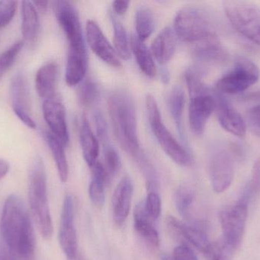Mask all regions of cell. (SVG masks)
<instances>
[{
  "instance_id": "16",
  "label": "cell",
  "mask_w": 260,
  "mask_h": 260,
  "mask_svg": "<svg viewBox=\"0 0 260 260\" xmlns=\"http://www.w3.org/2000/svg\"><path fill=\"white\" fill-rule=\"evenodd\" d=\"M43 113L52 134L57 137L64 146L67 145L69 142L68 128L66 110L62 102L56 97L44 100Z\"/></svg>"
},
{
  "instance_id": "30",
  "label": "cell",
  "mask_w": 260,
  "mask_h": 260,
  "mask_svg": "<svg viewBox=\"0 0 260 260\" xmlns=\"http://www.w3.org/2000/svg\"><path fill=\"white\" fill-rule=\"evenodd\" d=\"M114 28V50L117 56L121 59L128 61L131 57L130 51V40L128 38L127 32L123 24L117 19L113 14L111 16Z\"/></svg>"
},
{
  "instance_id": "3",
  "label": "cell",
  "mask_w": 260,
  "mask_h": 260,
  "mask_svg": "<svg viewBox=\"0 0 260 260\" xmlns=\"http://www.w3.org/2000/svg\"><path fill=\"white\" fill-rule=\"evenodd\" d=\"M29 206L34 221L46 240L53 235V227L47 198V182L45 166L41 157L32 163L29 174Z\"/></svg>"
},
{
  "instance_id": "38",
  "label": "cell",
  "mask_w": 260,
  "mask_h": 260,
  "mask_svg": "<svg viewBox=\"0 0 260 260\" xmlns=\"http://www.w3.org/2000/svg\"><path fill=\"white\" fill-rule=\"evenodd\" d=\"M17 1L3 0L0 1V29L3 28L10 23L15 14Z\"/></svg>"
},
{
  "instance_id": "22",
  "label": "cell",
  "mask_w": 260,
  "mask_h": 260,
  "mask_svg": "<svg viewBox=\"0 0 260 260\" xmlns=\"http://www.w3.org/2000/svg\"><path fill=\"white\" fill-rule=\"evenodd\" d=\"M135 228L139 235L154 247L159 246V236L157 230L152 224V221L145 212L144 201L136 206L134 211Z\"/></svg>"
},
{
  "instance_id": "26",
  "label": "cell",
  "mask_w": 260,
  "mask_h": 260,
  "mask_svg": "<svg viewBox=\"0 0 260 260\" xmlns=\"http://www.w3.org/2000/svg\"><path fill=\"white\" fill-rule=\"evenodd\" d=\"M130 47L141 71L148 77L155 76L156 67L152 54L144 41H141L136 35H133L130 38Z\"/></svg>"
},
{
  "instance_id": "45",
  "label": "cell",
  "mask_w": 260,
  "mask_h": 260,
  "mask_svg": "<svg viewBox=\"0 0 260 260\" xmlns=\"http://www.w3.org/2000/svg\"><path fill=\"white\" fill-rule=\"evenodd\" d=\"M9 168H10V166H9V163L6 160L0 159V180L4 178L7 175L9 171Z\"/></svg>"
},
{
  "instance_id": "8",
  "label": "cell",
  "mask_w": 260,
  "mask_h": 260,
  "mask_svg": "<svg viewBox=\"0 0 260 260\" xmlns=\"http://www.w3.org/2000/svg\"><path fill=\"white\" fill-rule=\"evenodd\" d=\"M258 66L246 56H238L233 70L218 79L215 91L221 94H237L250 88L259 80Z\"/></svg>"
},
{
  "instance_id": "7",
  "label": "cell",
  "mask_w": 260,
  "mask_h": 260,
  "mask_svg": "<svg viewBox=\"0 0 260 260\" xmlns=\"http://www.w3.org/2000/svg\"><path fill=\"white\" fill-rule=\"evenodd\" d=\"M224 9L234 28L260 47V7L245 1H226Z\"/></svg>"
},
{
  "instance_id": "13",
  "label": "cell",
  "mask_w": 260,
  "mask_h": 260,
  "mask_svg": "<svg viewBox=\"0 0 260 260\" xmlns=\"http://www.w3.org/2000/svg\"><path fill=\"white\" fill-rule=\"evenodd\" d=\"M217 118L221 126L235 137L243 138L247 134V124L235 107L218 92H214Z\"/></svg>"
},
{
  "instance_id": "43",
  "label": "cell",
  "mask_w": 260,
  "mask_h": 260,
  "mask_svg": "<svg viewBox=\"0 0 260 260\" xmlns=\"http://www.w3.org/2000/svg\"><path fill=\"white\" fill-rule=\"evenodd\" d=\"M229 251V250L224 244L221 247V246H216V247L212 246V251L208 256L210 258V260H229L226 253Z\"/></svg>"
},
{
  "instance_id": "9",
  "label": "cell",
  "mask_w": 260,
  "mask_h": 260,
  "mask_svg": "<svg viewBox=\"0 0 260 260\" xmlns=\"http://www.w3.org/2000/svg\"><path fill=\"white\" fill-rule=\"evenodd\" d=\"M248 215L247 201H241L220 214L224 245L229 251H235L241 246Z\"/></svg>"
},
{
  "instance_id": "24",
  "label": "cell",
  "mask_w": 260,
  "mask_h": 260,
  "mask_svg": "<svg viewBox=\"0 0 260 260\" xmlns=\"http://www.w3.org/2000/svg\"><path fill=\"white\" fill-rule=\"evenodd\" d=\"M88 56L86 51L69 52L66 68V82L70 86L80 83L86 74Z\"/></svg>"
},
{
  "instance_id": "18",
  "label": "cell",
  "mask_w": 260,
  "mask_h": 260,
  "mask_svg": "<svg viewBox=\"0 0 260 260\" xmlns=\"http://www.w3.org/2000/svg\"><path fill=\"white\" fill-rule=\"evenodd\" d=\"M133 193L131 180L128 177H123L112 197L113 218L117 225H122L129 215Z\"/></svg>"
},
{
  "instance_id": "15",
  "label": "cell",
  "mask_w": 260,
  "mask_h": 260,
  "mask_svg": "<svg viewBox=\"0 0 260 260\" xmlns=\"http://www.w3.org/2000/svg\"><path fill=\"white\" fill-rule=\"evenodd\" d=\"M86 35L90 47L100 59L111 67L121 66L114 47L104 35L99 24L93 20L87 21Z\"/></svg>"
},
{
  "instance_id": "31",
  "label": "cell",
  "mask_w": 260,
  "mask_h": 260,
  "mask_svg": "<svg viewBox=\"0 0 260 260\" xmlns=\"http://www.w3.org/2000/svg\"><path fill=\"white\" fill-rule=\"evenodd\" d=\"M154 28V17L152 11L148 6H142L138 8L136 12V36L145 41L148 39Z\"/></svg>"
},
{
  "instance_id": "32",
  "label": "cell",
  "mask_w": 260,
  "mask_h": 260,
  "mask_svg": "<svg viewBox=\"0 0 260 260\" xmlns=\"http://www.w3.org/2000/svg\"><path fill=\"white\" fill-rule=\"evenodd\" d=\"M133 158L136 160L139 169L145 177L148 190L149 192H157V189H158V177H157L155 168L153 166L151 162L148 160L147 156L142 151Z\"/></svg>"
},
{
  "instance_id": "29",
  "label": "cell",
  "mask_w": 260,
  "mask_h": 260,
  "mask_svg": "<svg viewBox=\"0 0 260 260\" xmlns=\"http://www.w3.org/2000/svg\"><path fill=\"white\" fill-rule=\"evenodd\" d=\"M184 106L185 95L183 90L180 86L174 87L168 99V107L181 138L184 137L183 127Z\"/></svg>"
},
{
  "instance_id": "23",
  "label": "cell",
  "mask_w": 260,
  "mask_h": 260,
  "mask_svg": "<svg viewBox=\"0 0 260 260\" xmlns=\"http://www.w3.org/2000/svg\"><path fill=\"white\" fill-rule=\"evenodd\" d=\"M79 140H80L84 159L87 164L91 168L98 162V157L99 155V140L93 134L92 130L85 115L82 117Z\"/></svg>"
},
{
  "instance_id": "17",
  "label": "cell",
  "mask_w": 260,
  "mask_h": 260,
  "mask_svg": "<svg viewBox=\"0 0 260 260\" xmlns=\"http://www.w3.org/2000/svg\"><path fill=\"white\" fill-rule=\"evenodd\" d=\"M167 222L170 230L176 235V236L180 237L185 241H188L189 244H192L197 250L206 256L210 254L212 245L204 232L183 224L172 216L168 217Z\"/></svg>"
},
{
  "instance_id": "12",
  "label": "cell",
  "mask_w": 260,
  "mask_h": 260,
  "mask_svg": "<svg viewBox=\"0 0 260 260\" xmlns=\"http://www.w3.org/2000/svg\"><path fill=\"white\" fill-rule=\"evenodd\" d=\"M209 166L213 190L217 193L225 192L235 177V163L230 153L224 149L214 151Z\"/></svg>"
},
{
  "instance_id": "42",
  "label": "cell",
  "mask_w": 260,
  "mask_h": 260,
  "mask_svg": "<svg viewBox=\"0 0 260 260\" xmlns=\"http://www.w3.org/2000/svg\"><path fill=\"white\" fill-rule=\"evenodd\" d=\"M250 186L253 191L260 193V159L253 165Z\"/></svg>"
},
{
  "instance_id": "19",
  "label": "cell",
  "mask_w": 260,
  "mask_h": 260,
  "mask_svg": "<svg viewBox=\"0 0 260 260\" xmlns=\"http://www.w3.org/2000/svg\"><path fill=\"white\" fill-rule=\"evenodd\" d=\"M192 53L197 61L209 65H219L229 59V53L218 38L196 44Z\"/></svg>"
},
{
  "instance_id": "2",
  "label": "cell",
  "mask_w": 260,
  "mask_h": 260,
  "mask_svg": "<svg viewBox=\"0 0 260 260\" xmlns=\"http://www.w3.org/2000/svg\"><path fill=\"white\" fill-rule=\"evenodd\" d=\"M108 103L116 138L127 154L136 157L142 150L138 137L134 99L129 92L117 90L111 93Z\"/></svg>"
},
{
  "instance_id": "39",
  "label": "cell",
  "mask_w": 260,
  "mask_h": 260,
  "mask_svg": "<svg viewBox=\"0 0 260 260\" xmlns=\"http://www.w3.org/2000/svg\"><path fill=\"white\" fill-rule=\"evenodd\" d=\"M247 110L246 114V124L252 133L260 136V102Z\"/></svg>"
},
{
  "instance_id": "28",
  "label": "cell",
  "mask_w": 260,
  "mask_h": 260,
  "mask_svg": "<svg viewBox=\"0 0 260 260\" xmlns=\"http://www.w3.org/2000/svg\"><path fill=\"white\" fill-rule=\"evenodd\" d=\"M45 137L47 145L54 158L59 179L61 181L65 183L68 180L69 167L65 151H64L63 143L52 133H46Z\"/></svg>"
},
{
  "instance_id": "48",
  "label": "cell",
  "mask_w": 260,
  "mask_h": 260,
  "mask_svg": "<svg viewBox=\"0 0 260 260\" xmlns=\"http://www.w3.org/2000/svg\"><path fill=\"white\" fill-rule=\"evenodd\" d=\"M249 99H253V100L259 101L260 102V93L253 94L251 97L249 98Z\"/></svg>"
},
{
  "instance_id": "1",
  "label": "cell",
  "mask_w": 260,
  "mask_h": 260,
  "mask_svg": "<svg viewBox=\"0 0 260 260\" xmlns=\"http://www.w3.org/2000/svg\"><path fill=\"white\" fill-rule=\"evenodd\" d=\"M0 232L9 260H35V230L24 203L18 195H11L5 203Z\"/></svg>"
},
{
  "instance_id": "40",
  "label": "cell",
  "mask_w": 260,
  "mask_h": 260,
  "mask_svg": "<svg viewBox=\"0 0 260 260\" xmlns=\"http://www.w3.org/2000/svg\"><path fill=\"white\" fill-rule=\"evenodd\" d=\"M94 122H95L96 131L98 137L102 142V145L110 142L109 134H108V125L105 117L101 111H95L94 114Z\"/></svg>"
},
{
  "instance_id": "33",
  "label": "cell",
  "mask_w": 260,
  "mask_h": 260,
  "mask_svg": "<svg viewBox=\"0 0 260 260\" xmlns=\"http://www.w3.org/2000/svg\"><path fill=\"white\" fill-rule=\"evenodd\" d=\"M174 199L176 208L179 213L184 218H188L194 199V194L192 189L188 186H180L176 192Z\"/></svg>"
},
{
  "instance_id": "49",
  "label": "cell",
  "mask_w": 260,
  "mask_h": 260,
  "mask_svg": "<svg viewBox=\"0 0 260 260\" xmlns=\"http://www.w3.org/2000/svg\"><path fill=\"white\" fill-rule=\"evenodd\" d=\"M160 260H174L173 256H170V255L168 254H164L162 255L161 257H160Z\"/></svg>"
},
{
  "instance_id": "44",
  "label": "cell",
  "mask_w": 260,
  "mask_h": 260,
  "mask_svg": "<svg viewBox=\"0 0 260 260\" xmlns=\"http://www.w3.org/2000/svg\"><path fill=\"white\" fill-rule=\"evenodd\" d=\"M129 4L127 1H114L113 3V10L117 15H124L129 8Z\"/></svg>"
},
{
  "instance_id": "11",
  "label": "cell",
  "mask_w": 260,
  "mask_h": 260,
  "mask_svg": "<svg viewBox=\"0 0 260 260\" xmlns=\"http://www.w3.org/2000/svg\"><path fill=\"white\" fill-rule=\"evenodd\" d=\"M74 222V199L72 195H68L62 205L59 232V244L68 260H75L77 257V235Z\"/></svg>"
},
{
  "instance_id": "21",
  "label": "cell",
  "mask_w": 260,
  "mask_h": 260,
  "mask_svg": "<svg viewBox=\"0 0 260 260\" xmlns=\"http://www.w3.org/2000/svg\"><path fill=\"white\" fill-rule=\"evenodd\" d=\"M58 66L56 63H49L37 72L35 87L40 97L44 100L55 97L57 82Z\"/></svg>"
},
{
  "instance_id": "46",
  "label": "cell",
  "mask_w": 260,
  "mask_h": 260,
  "mask_svg": "<svg viewBox=\"0 0 260 260\" xmlns=\"http://www.w3.org/2000/svg\"><path fill=\"white\" fill-rule=\"evenodd\" d=\"M0 260H9L7 248L3 242H0Z\"/></svg>"
},
{
  "instance_id": "25",
  "label": "cell",
  "mask_w": 260,
  "mask_h": 260,
  "mask_svg": "<svg viewBox=\"0 0 260 260\" xmlns=\"http://www.w3.org/2000/svg\"><path fill=\"white\" fill-rule=\"evenodd\" d=\"M40 30L39 18L32 2L23 1L21 6V32L24 41L34 44Z\"/></svg>"
},
{
  "instance_id": "47",
  "label": "cell",
  "mask_w": 260,
  "mask_h": 260,
  "mask_svg": "<svg viewBox=\"0 0 260 260\" xmlns=\"http://www.w3.org/2000/svg\"><path fill=\"white\" fill-rule=\"evenodd\" d=\"M33 4L42 12H45L48 8V2L47 1H35L33 2Z\"/></svg>"
},
{
  "instance_id": "27",
  "label": "cell",
  "mask_w": 260,
  "mask_h": 260,
  "mask_svg": "<svg viewBox=\"0 0 260 260\" xmlns=\"http://www.w3.org/2000/svg\"><path fill=\"white\" fill-rule=\"evenodd\" d=\"M92 179L90 183L89 197L94 206L102 207L105 203V186L108 180L106 171L102 163H97L91 167Z\"/></svg>"
},
{
  "instance_id": "6",
  "label": "cell",
  "mask_w": 260,
  "mask_h": 260,
  "mask_svg": "<svg viewBox=\"0 0 260 260\" xmlns=\"http://www.w3.org/2000/svg\"><path fill=\"white\" fill-rule=\"evenodd\" d=\"M145 105L151 131L165 154L177 164L182 166H189L192 159L189 152L176 140L164 125L157 102L151 95L147 96Z\"/></svg>"
},
{
  "instance_id": "20",
  "label": "cell",
  "mask_w": 260,
  "mask_h": 260,
  "mask_svg": "<svg viewBox=\"0 0 260 260\" xmlns=\"http://www.w3.org/2000/svg\"><path fill=\"white\" fill-rule=\"evenodd\" d=\"M177 48V35L172 27H165L156 37L151 44V53L157 62L165 64L169 62Z\"/></svg>"
},
{
  "instance_id": "41",
  "label": "cell",
  "mask_w": 260,
  "mask_h": 260,
  "mask_svg": "<svg viewBox=\"0 0 260 260\" xmlns=\"http://www.w3.org/2000/svg\"><path fill=\"white\" fill-rule=\"evenodd\" d=\"M173 258L174 260H198L192 249L185 244L177 246L174 249Z\"/></svg>"
},
{
  "instance_id": "4",
  "label": "cell",
  "mask_w": 260,
  "mask_h": 260,
  "mask_svg": "<svg viewBox=\"0 0 260 260\" xmlns=\"http://www.w3.org/2000/svg\"><path fill=\"white\" fill-rule=\"evenodd\" d=\"M185 79L190 97L189 125L192 133L200 137L204 134L208 120L215 111L214 93L206 86L196 70H187L185 73Z\"/></svg>"
},
{
  "instance_id": "37",
  "label": "cell",
  "mask_w": 260,
  "mask_h": 260,
  "mask_svg": "<svg viewBox=\"0 0 260 260\" xmlns=\"http://www.w3.org/2000/svg\"><path fill=\"white\" fill-rule=\"evenodd\" d=\"M145 212L151 221H156L160 216L161 201L157 192H148L146 199L144 201Z\"/></svg>"
},
{
  "instance_id": "14",
  "label": "cell",
  "mask_w": 260,
  "mask_h": 260,
  "mask_svg": "<svg viewBox=\"0 0 260 260\" xmlns=\"http://www.w3.org/2000/svg\"><path fill=\"white\" fill-rule=\"evenodd\" d=\"M10 94L12 108L17 117L28 128L35 129L36 124L30 116L29 108L28 86L22 73H17L12 78Z\"/></svg>"
},
{
  "instance_id": "10",
  "label": "cell",
  "mask_w": 260,
  "mask_h": 260,
  "mask_svg": "<svg viewBox=\"0 0 260 260\" xmlns=\"http://www.w3.org/2000/svg\"><path fill=\"white\" fill-rule=\"evenodd\" d=\"M53 9L68 40L70 51H86L79 13L75 6L70 2L56 1L53 3Z\"/></svg>"
},
{
  "instance_id": "5",
  "label": "cell",
  "mask_w": 260,
  "mask_h": 260,
  "mask_svg": "<svg viewBox=\"0 0 260 260\" xmlns=\"http://www.w3.org/2000/svg\"><path fill=\"white\" fill-rule=\"evenodd\" d=\"M174 30L180 40L198 44L218 38L212 17L197 7H185L174 18Z\"/></svg>"
},
{
  "instance_id": "34",
  "label": "cell",
  "mask_w": 260,
  "mask_h": 260,
  "mask_svg": "<svg viewBox=\"0 0 260 260\" xmlns=\"http://www.w3.org/2000/svg\"><path fill=\"white\" fill-rule=\"evenodd\" d=\"M104 158H105V169L108 180L114 177L120 168V159L118 153L110 142L103 145Z\"/></svg>"
},
{
  "instance_id": "36",
  "label": "cell",
  "mask_w": 260,
  "mask_h": 260,
  "mask_svg": "<svg viewBox=\"0 0 260 260\" xmlns=\"http://www.w3.org/2000/svg\"><path fill=\"white\" fill-rule=\"evenodd\" d=\"M23 45V41H18L0 55V79L4 73L10 68L17 55L22 49Z\"/></svg>"
},
{
  "instance_id": "35",
  "label": "cell",
  "mask_w": 260,
  "mask_h": 260,
  "mask_svg": "<svg viewBox=\"0 0 260 260\" xmlns=\"http://www.w3.org/2000/svg\"><path fill=\"white\" fill-rule=\"evenodd\" d=\"M100 96L99 85L91 80L87 79L81 85L79 90V102L84 106H91L97 102Z\"/></svg>"
}]
</instances>
